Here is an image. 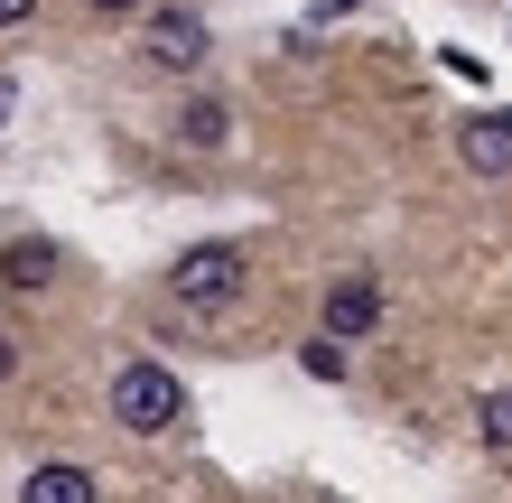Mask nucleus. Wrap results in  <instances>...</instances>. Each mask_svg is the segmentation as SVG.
<instances>
[{
    "mask_svg": "<svg viewBox=\"0 0 512 503\" xmlns=\"http://www.w3.org/2000/svg\"><path fill=\"white\" fill-rule=\"evenodd\" d=\"M326 336H345V345H364L373 327H382V289L364 280V271H345L336 289H326V317H317Z\"/></svg>",
    "mask_w": 512,
    "mask_h": 503,
    "instance_id": "obj_4",
    "label": "nucleus"
},
{
    "mask_svg": "<svg viewBox=\"0 0 512 503\" xmlns=\"http://www.w3.org/2000/svg\"><path fill=\"white\" fill-rule=\"evenodd\" d=\"M177 140H187V150H224V140H233V112L215 94H196L187 112H177Z\"/></svg>",
    "mask_w": 512,
    "mask_h": 503,
    "instance_id": "obj_8",
    "label": "nucleus"
},
{
    "mask_svg": "<svg viewBox=\"0 0 512 503\" xmlns=\"http://www.w3.org/2000/svg\"><path fill=\"white\" fill-rule=\"evenodd\" d=\"M19 503H103V485H94V466H66V457H47V466H28Z\"/></svg>",
    "mask_w": 512,
    "mask_h": 503,
    "instance_id": "obj_6",
    "label": "nucleus"
},
{
    "mask_svg": "<svg viewBox=\"0 0 512 503\" xmlns=\"http://www.w3.org/2000/svg\"><path fill=\"white\" fill-rule=\"evenodd\" d=\"M298 373H308V382H345V336H308V345H298Z\"/></svg>",
    "mask_w": 512,
    "mask_h": 503,
    "instance_id": "obj_9",
    "label": "nucleus"
},
{
    "mask_svg": "<svg viewBox=\"0 0 512 503\" xmlns=\"http://www.w3.org/2000/svg\"><path fill=\"white\" fill-rule=\"evenodd\" d=\"M38 19V0H0V28H28Z\"/></svg>",
    "mask_w": 512,
    "mask_h": 503,
    "instance_id": "obj_11",
    "label": "nucleus"
},
{
    "mask_svg": "<svg viewBox=\"0 0 512 503\" xmlns=\"http://www.w3.org/2000/svg\"><path fill=\"white\" fill-rule=\"evenodd\" d=\"M84 10H103V19H122V10H140V0H84Z\"/></svg>",
    "mask_w": 512,
    "mask_h": 503,
    "instance_id": "obj_12",
    "label": "nucleus"
},
{
    "mask_svg": "<svg viewBox=\"0 0 512 503\" xmlns=\"http://www.w3.org/2000/svg\"><path fill=\"white\" fill-rule=\"evenodd\" d=\"M140 56L159 75H196L205 56H215V28H205L196 10H149V28H140Z\"/></svg>",
    "mask_w": 512,
    "mask_h": 503,
    "instance_id": "obj_3",
    "label": "nucleus"
},
{
    "mask_svg": "<svg viewBox=\"0 0 512 503\" xmlns=\"http://www.w3.org/2000/svg\"><path fill=\"white\" fill-rule=\"evenodd\" d=\"M457 159L475 177H512V112H475V122L457 131Z\"/></svg>",
    "mask_w": 512,
    "mask_h": 503,
    "instance_id": "obj_5",
    "label": "nucleus"
},
{
    "mask_svg": "<svg viewBox=\"0 0 512 503\" xmlns=\"http://www.w3.org/2000/svg\"><path fill=\"white\" fill-rule=\"evenodd\" d=\"M243 280H252L243 243H187V252L168 261V299H177V308H196V317L233 308V299H243Z\"/></svg>",
    "mask_w": 512,
    "mask_h": 503,
    "instance_id": "obj_1",
    "label": "nucleus"
},
{
    "mask_svg": "<svg viewBox=\"0 0 512 503\" xmlns=\"http://www.w3.org/2000/svg\"><path fill=\"white\" fill-rule=\"evenodd\" d=\"M47 280H56V243H38V233L0 243V289H47Z\"/></svg>",
    "mask_w": 512,
    "mask_h": 503,
    "instance_id": "obj_7",
    "label": "nucleus"
},
{
    "mask_svg": "<svg viewBox=\"0 0 512 503\" xmlns=\"http://www.w3.org/2000/svg\"><path fill=\"white\" fill-rule=\"evenodd\" d=\"M112 420H122L131 438H168L177 420H187V382H177L168 364H149V354H140V364L112 373Z\"/></svg>",
    "mask_w": 512,
    "mask_h": 503,
    "instance_id": "obj_2",
    "label": "nucleus"
},
{
    "mask_svg": "<svg viewBox=\"0 0 512 503\" xmlns=\"http://www.w3.org/2000/svg\"><path fill=\"white\" fill-rule=\"evenodd\" d=\"M475 429H485L494 457H512V392H485V401H475Z\"/></svg>",
    "mask_w": 512,
    "mask_h": 503,
    "instance_id": "obj_10",
    "label": "nucleus"
},
{
    "mask_svg": "<svg viewBox=\"0 0 512 503\" xmlns=\"http://www.w3.org/2000/svg\"><path fill=\"white\" fill-rule=\"evenodd\" d=\"M10 373H19V345H10V336H0V382H10Z\"/></svg>",
    "mask_w": 512,
    "mask_h": 503,
    "instance_id": "obj_13",
    "label": "nucleus"
}]
</instances>
